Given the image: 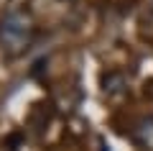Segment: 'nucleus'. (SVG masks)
<instances>
[{"mask_svg": "<svg viewBox=\"0 0 153 151\" xmlns=\"http://www.w3.org/2000/svg\"><path fill=\"white\" fill-rule=\"evenodd\" d=\"M133 136H135L138 146H143L146 151H153V115H148V118H140L135 123V131H133Z\"/></svg>", "mask_w": 153, "mask_h": 151, "instance_id": "f03ea898", "label": "nucleus"}, {"mask_svg": "<svg viewBox=\"0 0 153 151\" xmlns=\"http://www.w3.org/2000/svg\"><path fill=\"white\" fill-rule=\"evenodd\" d=\"M33 41V21L28 13L13 11L0 21V46L10 56L23 54Z\"/></svg>", "mask_w": 153, "mask_h": 151, "instance_id": "f257e3e1", "label": "nucleus"}]
</instances>
